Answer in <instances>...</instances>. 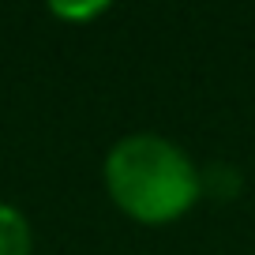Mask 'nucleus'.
<instances>
[{"mask_svg":"<svg viewBox=\"0 0 255 255\" xmlns=\"http://www.w3.org/2000/svg\"><path fill=\"white\" fill-rule=\"evenodd\" d=\"M53 11L56 15H68V19H79V15H98V11H105V4H83V8H72V4H68V8H64V4H53Z\"/></svg>","mask_w":255,"mask_h":255,"instance_id":"nucleus-3","label":"nucleus"},{"mask_svg":"<svg viewBox=\"0 0 255 255\" xmlns=\"http://www.w3.org/2000/svg\"><path fill=\"white\" fill-rule=\"evenodd\" d=\"M109 199L143 225H165L184 218L203 191V176L188 150L165 135L135 131L109 146L105 154Z\"/></svg>","mask_w":255,"mask_h":255,"instance_id":"nucleus-1","label":"nucleus"},{"mask_svg":"<svg viewBox=\"0 0 255 255\" xmlns=\"http://www.w3.org/2000/svg\"><path fill=\"white\" fill-rule=\"evenodd\" d=\"M0 255H34V229L11 203H0Z\"/></svg>","mask_w":255,"mask_h":255,"instance_id":"nucleus-2","label":"nucleus"}]
</instances>
